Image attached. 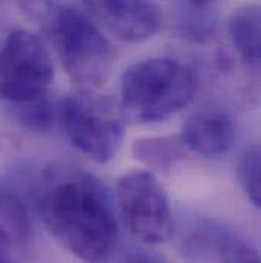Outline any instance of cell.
<instances>
[{"label":"cell","instance_id":"obj_10","mask_svg":"<svg viewBox=\"0 0 261 263\" xmlns=\"http://www.w3.org/2000/svg\"><path fill=\"white\" fill-rule=\"evenodd\" d=\"M32 225L25 202L12 192L0 190V243L11 250L29 243Z\"/></svg>","mask_w":261,"mask_h":263},{"label":"cell","instance_id":"obj_1","mask_svg":"<svg viewBox=\"0 0 261 263\" xmlns=\"http://www.w3.org/2000/svg\"><path fill=\"white\" fill-rule=\"evenodd\" d=\"M38 211L52 237L86 263L104 262L115 250L118 222L106 189L75 167L45 173Z\"/></svg>","mask_w":261,"mask_h":263},{"label":"cell","instance_id":"obj_2","mask_svg":"<svg viewBox=\"0 0 261 263\" xmlns=\"http://www.w3.org/2000/svg\"><path fill=\"white\" fill-rule=\"evenodd\" d=\"M197 87L196 72L187 65L167 57L147 59L124 72L121 109L134 123H159L184 110Z\"/></svg>","mask_w":261,"mask_h":263},{"label":"cell","instance_id":"obj_17","mask_svg":"<svg viewBox=\"0 0 261 263\" xmlns=\"http://www.w3.org/2000/svg\"><path fill=\"white\" fill-rule=\"evenodd\" d=\"M193 6H198V8H202V6H208V5H211V3H214L215 0H188Z\"/></svg>","mask_w":261,"mask_h":263},{"label":"cell","instance_id":"obj_7","mask_svg":"<svg viewBox=\"0 0 261 263\" xmlns=\"http://www.w3.org/2000/svg\"><path fill=\"white\" fill-rule=\"evenodd\" d=\"M87 12L115 39L140 43L162 25V12L151 0H83Z\"/></svg>","mask_w":261,"mask_h":263},{"label":"cell","instance_id":"obj_13","mask_svg":"<svg viewBox=\"0 0 261 263\" xmlns=\"http://www.w3.org/2000/svg\"><path fill=\"white\" fill-rule=\"evenodd\" d=\"M215 250L222 263H260L258 253L234 234L220 231Z\"/></svg>","mask_w":261,"mask_h":263},{"label":"cell","instance_id":"obj_16","mask_svg":"<svg viewBox=\"0 0 261 263\" xmlns=\"http://www.w3.org/2000/svg\"><path fill=\"white\" fill-rule=\"evenodd\" d=\"M0 263H15L12 257V250L3 243H0Z\"/></svg>","mask_w":261,"mask_h":263},{"label":"cell","instance_id":"obj_11","mask_svg":"<svg viewBox=\"0 0 261 263\" xmlns=\"http://www.w3.org/2000/svg\"><path fill=\"white\" fill-rule=\"evenodd\" d=\"M131 153L148 168L165 172L182 159L184 144L180 136H147L133 142Z\"/></svg>","mask_w":261,"mask_h":263},{"label":"cell","instance_id":"obj_4","mask_svg":"<svg viewBox=\"0 0 261 263\" xmlns=\"http://www.w3.org/2000/svg\"><path fill=\"white\" fill-rule=\"evenodd\" d=\"M69 142L95 162H109L124 139L121 104L95 90L78 89L67 95L55 112Z\"/></svg>","mask_w":261,"mask_h":263},{"label":"cell","instance_id":"obj_14","mask_svg":"<svg viewBox=\"0 0 261 263\" xmlns=\"http://www.w3.org/2000/svg\"><path fill=\"white\" fill-rule=\"evenodd\" d=\"M17 118L28 127V129H34V130H45L52 124L54 120V109L52 104L48 101V98L29 103V104H23V106H17Z\"/></svg>","mask_w":261,"mask_h":263},{"label":"cell","instance_id":"obj_8","mask_svg":"<svg viewBox=\"0 0 261 263\" xmlns=\"http://www.w3.org/2000/svg\"><path fill=\"white\" fill-rule=\"evenodd\" d=\"M235 138V120L220 109H203L193 114L182 129V144L200 156L225 155Z\"/></svg>","mask_w":261,"mask_h":263},{"label":"cell","instance_id":"obj_9","mask_svg":"<svg viewBox=\"0 0 261 263\" xmlns=\"http://www.w3.org/2000/svg\"><path fill=\"white\" fill-rule=\"evenodd\" d=\"M260 6L245 5L237 8L228 22V31L240 59L249 66L260 63Z\"/></svg>","mask_w":261,"mask_h":263},{"label":"cell","instance_id":"obj_3","mask_svg":"<svg viewBox=\"0 0 261 263\" xmlns=\"http://www.w3.org/2000/svg\"><path fill=\"white\" fill-rule=\"evenodd\" d=\"M45 29L67 77L78 89L96 90L106 83L113 67V48L81 11L51 3Z\"/></svg>","mask_w":261,"mask_h":263},{"label":"cell","instance_id":"obj_6","mask_svg":"<svg viewBox=\"0 0 261 263\" xmlns=\"http://www.w3.org/2000/svg\"><path fill=\"white\" fill-rule=\"evenodd\" d=\"M116 203L124 225L136 239L157 245L174 234V216L167 192L147 170H133L116 182Z\"/></svg>","mask_w":261,"mask_h":263},{"label":"cell","instance_id":"obj_12","mask_svg":"<svg viewBox=\"0 0 261 263\" xmlns=\"http://www.w3.org/2000/svg\"><path fill=\"white\" fill-rule=\"evenodd\" d=\"M261 161L258 147H252L246 150L238 159L237 165V178L238 182L252 202L254 206L261 205Z\"/></svg>","mask_w":261,"mask_h":263},{"label":"cell","instance_id":"obj_15","mask_svg":"<svg viewBox=\"0 0 261 263\" xmlns=\"http://www.w3.org/2000/svg\"><path fill=\"white\" fill-rule=\"evenodd\" d=\"M123 263H165L160 257L151 254V253H144V251H137V253H131L126 257V260Z\"/></svg>","mask_w":261,"mask_h":263},{"label":"cell","instance_id":"obj_5","mask_svg":"<svg viewBox=\"0 0 261 263\" xmlns=\"http://www.w3.org/2000/svg\"><path fill=\"white\" fill-rule=\"evenodd\" d=\"M54 66L46 45L26 29L8 34L0 49V100L23 106L46 98Z\"/></svg>","mask_w":261,"mask_h":263}]
</instances>
